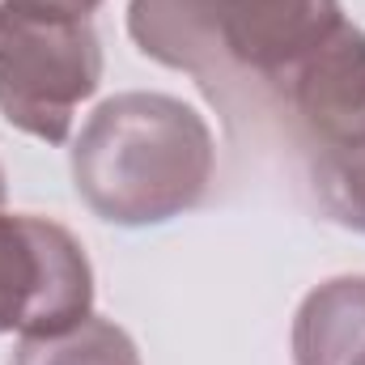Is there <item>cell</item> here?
Masks as SVG:
<instances>
[{
	"label": "cell",
	"instance_id": "obj_5",
	"mask_svg": "<svg viewBox=\"0 0 365 365\" xmlns=\"http://www.w3.org/2000/svg\"><path fill=\"white\" fill-rule=\"evenodd\" d=\"M293 115L319 153L365 149V34L344 26L293 73Z\"/></svg>",
	"mask_w": 365,
	"mask_h": 365
},
{
	"label": "cell",
	"instance_id": "obj_1",
	"mask_svg": "<svg viewBox=\"0 0 365 365\" xmlns=\"http://www.w3.org/2000/svg\"><path fill=\"white\" fill-rule=\"evenodd\" d=\"M77 195L102 221L158 225L200 204L212 179L208 123L166 93L102 102L73 145Z\"/></svg>",
	"mask_w": 365,
	"mask_h": 365
},
{
	"label": "cell",
	"instance_id": "obj_4",
	"mask_svg": "<svg viewBox=\"0 0 365 365\" xmlns=\"http://www.w3.org/2000/svg\"><path fill=\"white\" fill-rule=\"evenodd\" d=\"M93 306L86 247L47 217L0 212V336H60Z\"/></svg>",
	"mask_w": 365,
	"mask_h": 365
},
{
	"label": "cell",
	"instance_id": "obj_3",
	"mask_svg": "<svg viewBox=\"0 0 365 365\" xmlns=\"http://www.w3.org/2000/svg\"><path fill=\"white\" fill-rule=\"evenodd\" d=\"M102 81V47L86 13L0 4V115L34 140L64 145L77 106Z\"/></svg>",
	"mask_w": 365,
	"mask_h": 365
},
{
	"label": "cell",
	"instance_id": "obj_9",
	"mask_svg": "<svg viewBox=\"0 0 365 365\" xmlns=\"http://www.w3.org/2000/svg\"><path fill=\"white\" fill-rule=\"evenodd\" d=\"M0 204H4V170H0Z\"/></svg>",
	"mask_w": 365,
	"mask_h": 365
},
{
	"label": "cell",
	"instance_id": "obj_7",
	"mask_svg": "<svg viewBox=\"0 0 365 365\" xmlns=\"http://www.w3.org/2000/svg\"><path fill=\"white\" fill-rule=\"evenodd\" d=\"M13 365H140V357L123 327L86 314L60 336H21Z\"/></svg>",
	"mask_w": 365,
	"mask_h": 365
},
{
	"label": "cell",
	"instance_id": "obj_8",
	"mask_svg": "<svg viewBox=\"0 0 365 365\" xmlns=\"http://www.w3.org/2000/svg\"><path fill=\"white\" fill-rule=\"evenodd\" d=\"M13 4H43V9H64V13H90L98 0H13Z\"/></svg>",
	"mask_w": 365,
	"mask_h": 365
},
{
	"label": "cell",
	"instance_id": "obj_2",
	"mask_svg": "<svg viewBox=\"0 0 365 365\" xmlns=\"http://www.w3.org/2000/svg\"><path fill=\"white\" fill-rule=\"evenodd\" d=\"M136 47L221 93L234 81L284 86L340 30V0H132Z\"/></svg>",
	"mask_w": 365,
	"mask_h": 365
},
{
	"label": "cell",
	"instance_id": "obj_6",
	"mask_svg": "<svg viewBox=\"0 0 365 365\" xmlns=\"http://www.w3.org/2000/svg\"><path fill=\"white\" fill-rule=\"evenodd\" d=\"M297 365H365V276L319 284L293 323Z\"/></svg>",
	"mask_w": 365,
	"mask_h": 365
}]
</instances>
